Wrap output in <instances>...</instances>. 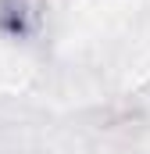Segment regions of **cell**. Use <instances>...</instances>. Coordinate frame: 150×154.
<instances>
[{"label": "cell", "instance_id": "cell-1", "mask_svg": "<svg viewBox=\"0 0 150 154\" xmlns=\"http://www.w3.org/2000/svg\"><path fill=\"white\" fill-rule=\"evenodd\" d=\"M43 22V0H0V29L11 36H32Z\"/></svg>", "mask_w": 150, "mask_h": 154}]
</instances>
